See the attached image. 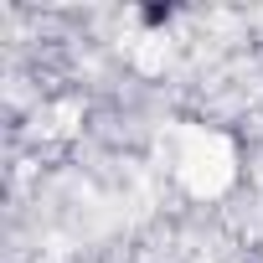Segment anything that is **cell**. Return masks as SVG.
Instances as JSON below:
<instances>
[]
</instances>
